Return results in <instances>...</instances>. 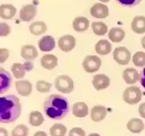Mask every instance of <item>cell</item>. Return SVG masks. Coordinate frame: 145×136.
Here are the masks:
<instances>
[{"instance_id": "6da1fadb", "label": "cell", "mask_w": 145, "mask_h": 136, "mask_svg": "<svg viewBox=\"0 0 145 136\" xmlns=\"http://www.w3.org/2000/svg\"><path fill=\"white\" fill-rule=\"evenodd\" d=\"M21 114L20 100L13 95L0 98V122L5 124L14 122Z\"/></svg>"}, {"instance_id": "7a4b0ae2", "label": "cell", "mask_w": 145, "mask_h": 136, "mask_svg": "<svg viewBox=\"0 0 145 136\" xmlns=\"http://www.w3.org/2000/svg\"><path fill=\"white\" fill-rule=\"evenodd\" d=\"M44 111L48 117L62 120L69 111V103L68 100L61 95L52 94L45 100Z\"/></svg>"}, {"instance_id": "3957f363", "label": "cell", "mask_w": 145, "mask_h": 136, "mask_svg": "<svg viewBox=\"0 0 145 136\" xmlns=\"http://www.w3.org/2000/svg\"><path fill=\"white\" fill-rule=\"evenodd\" d=\"M54 85L57 91L64 94H69L72 93L74 87L73 81L70 76L67 75L57 76L54 81Z\"/></svg>"}, {"instance_id": "277c9868", "label": "cell", "mask_w": 145, "mask_h": 136, "mask_svg": "<svg viewBox=\"0 0 145 136\" xmlns=\"http://www.w3.org/2000/svg\"><path fill=\"white\" fill-rule=\"evenodd\" d=\"M142 97L141 90L138 87H129L126 88L123 94V99L128 104L134 105L140 101Z\"/></svg>"}, {"instance_id": "5b68a950", "label": "cell", "mask_w": 145, "mask_h": 136, "mask_svg": "<svg viewBox=\"0 0 145 136\" xmlns=\"http://www.w3.org/2000/svg\"><path fill=\"white\" fill-rule=\"evenodd\" d=\"M102 66V61L99 57L96 55H88L84 58L82 63V66L85 72L92 74L97 72Z\"/></svg>"}, {"instance_id": "8992f818", "label": "cell", "mask_w": 145, "mask_h": 136, "mask_svg": "<svg viewBox=\"0 0 145 136\" xmlns=\"http://www.w3.org/2000/svg\"><path fill=\"white\" fill-rule=\"evenodd\" d=\"M113 58L118 64L125 66L131 60V52L125 47H118L113 52Z\"/></svg>"}, {"instance_id": "52a82bcc", "label": "cell", "mask_w": 145, "mask_h": 136, "mask_svg": "<svg viewBox=\"0 0 145 136\" xmlns=\"http://www.w3.org/2000/svg\"><path fill=\"white\" fill-rule=\"evenodd\" d=\"M59 48L63 52L68 53L71 51L76 46V39L72 35H65L58 41Z\"/></svg>"}, {"instance_id": "ba28073f", "label": "cell", "mask_w": 145, "mask_h": 136, "mask_svg": "<svg viewBox=\"0 0 145 136\" xmlns=\"http://www.w3.org/2000/svg\"><path fill=\"white\" fill-rule=\"evenodd\" d=\"M37 10L33 5H24L20 10V18L22 21L29 22L36 15Z\"/></svg>"}, {"instance_id": "9c48e42d", "label": "cell", "mask_w": 145, "mask_h": 136, "mask_svg": "<svg viewBox=\"0 0 145 136\" xmlns=\"http://www.w3.org/2000/svg\"><path fill=\"white\" fill-rule=\"evenodd\" d=\"M90 13L96 18L104 19L109 15V9L105 5L102 3H96L91 7Z\"/></svg>"}, {"instance_id": "30bf717a", "label": "cell", "mask_w": 145, "mask_h": 136, "mask_svg": "<svg viewBox=\"0 0 145 136\" xmlns=\"http://www.w3.org/2000/svg\"><path fill=\"white\" fill-rule=\"evenodd\" d=\"M110 78L105 74H97L93 77L92 85L97 91L105 90L110 86Z\"/></svg>"}, {"instance_id": "8fae6325", "label": "cell", "mask_w": 145, "mask_h": 136, "mask_svg": "<svg viewBox=\"0 0 145 136\" xmlns=\"http://www.w3.org/2000/svg\"><path fill=\"white\" fill-rule=\"evenodd\" d=\"M12 83V77L10 73L4 69L2 67L0 68V93L4 94L7 91Z\"/></svg>"}, {"instance_id": "7c38bea8", "label": "cell", "mask_w": 145, "mask_h": 136, "mask_svg": "<svg viewBox=\"0 0 145 136\" xmlns=\"http://www.w3.org/2000/svg\"><path fill=\"white\" fill-rule=\"evenodd\" d=\"M15 88L20 95L26 97L31 94L33 87L31 83L28 80H20L15 82Z\"/></svg>"}, {"instance_id": "4fadbf2b", "label": "cell", "mask_w": 145, "mask_h": 136, "mask_svg": "<svg viewBox=\"0 0 145 136\" xmlns=\"http://www.w3.org/2000/svg\"><path fill=\"white\" fill-rule=\"evenodd\" d=\"M39 47L42 52L52 51L55 47V39L52 36H45L39 41Z\"/></svg>"}, {"instance_id": "5bb4252c", "label": "cell", "mask_w": 145, "mask_h": 136, "mask_svg": "<svg viewBox=\"0 0 145 136\" xmlns=\"http://www.w3.org/2000/svg\"><path fill=\"white\" fill-rule=\"evenodd\" d=\"M123 78L126 84L133 85L138 81V80H139L140 76L137 69L133 68H128L123 72Z\"/></svg>"}, {"instance_id": "9a60e30c", "label": "cell", "mask_w": 145, "mask_h": 136, "mask_svg": "<svg viewBox=\"0 0 145 136\" xmlns=\"http://www.w3.org/2000/svg\"><path fill=\"white\" fill-rule=\"evenodd\" d=\"M107 108L103 106H94L91 111V119L93 122H99L103 120L107 116Z\"/></svg>"}, {"instance_id": "2e32d148", "label": "cell", "mask_w": 145, "mask_h": 136, "mask_svg": "<svg viewBox=\"0 0 145 136\" xmlns=\"http://www.w3.org/2000/svg\"><path fill=\"white\" fill-rule=\"evenodd\" d=\"M17 12V9L11 4H3L0 6V17L5 20H10Z\"/></svg>"}, {"instance_id": "e0dca14e", "label": "cell", "mask_w": 145, "mask_h": 136, "mask_svg": "<svg viewBox=\"0 0 145 136\" xmlns=\"http://www.w3.org/2000/svg\"><path fill=\"white\" fill-rule=\"evenodd\" d=\"M21 56L26 60H33L38 57V52L33 45H26L21 49Z\"/></svg>"}, {"instance_id": "ac0fdd59", "label": "cell", "mask_w": 145, "mask_h": 136, "mask_svg": "<svg viewBox=\"0 0 145 136\" xmlns=\"http://www.w3.org/2000/svg\"><path fill=\"white\" fill-rule=\"evenodd\" d=\"M41 65L45 69H54L57 66V58L52 54H46L41 58Z\"/></svg>"}, {"instance_id": "d6986e66", "label": "cell", "mask_w": 145, "mask_h": 136, "mask_svg": "<svg viewBox=\"0 0 145 136\" xmlns=\"http://www.w3.org/2000/svg\"><path fill=\"white\" fill-rule=\"evenodd\" d=\"M72 27L77 32H86L89 27V20L85 17H77L72 21Z\"/></svg>"}, {"instance_id": "ffe728a7", "label": "cell", "mask_w": 145, "mask_h": 136, "mask_svg": "<svg viewBox=\"0 0 145 136\" xmlns=\"http://www.w3.org/2000/svg\"><path fill=\"white\" fill-rule=\"evenodd\" d=\"M131 28L138 34L145 33V17L142 15L136 16L131 22Z\"/></svg>"}, {"instance_id": "44dd1931", "label": "cell", "mask_w": 145, "mask_h": 136, "mask_svg": "<svg viewBox=\"0 0 145 136\" xmlns=\"http://www.w3.org/2000/svg\"><path fill=\"white\" fill-rule=\"evenodd\" d=\"M89 114V108L84 102H78L72 106V114L76 117L83 118Z\"/></svg>"}, {"instance_id": "7402d4cb", "label": "cell", "mask_w": 145, "mask_h": 136, "mask_svg": "<svg viewBox=\"0 0 145 136\" xmlns=\"http://www.w3.org/2000/svg\"><path fill=\"white\" fill-rule=\"evenodd\" d=\"M126 126L129 131L133 133H140L144 129V125L142 120L137 118H134L129 120Z\"/></svg>"}, {"instance_id": "603a6c76", "label": "cell", "mask_w": 145, "mask_h": 136, "mask_svg": "<svg viewBox=\"0 0 145 136\" xmlns=\"http://www.w3.org/2000/svg\"><path fill=\"white\" fill-rule=\"evenodd\" d=\"M95 50L99 55H106L112 50V45L107 40L101 39L96 44Z\"/></svg>"}, {"instance_id": "cb8c5ba5", "label": "cell", "mask_w": 145, "mask_h": 136, "mask_svg": "<svg viewBox=\"0 0 145 136\" xmlns=\"http://www.w3.org/2000/svg\"><path fill=\"white\" fill-rule=\"evenodd\" d=\"M125 33L122 28H112L109 32L108 37L112 42L118 43L120 42L124 39Z\"/></svg>"}, {"instance_id": "d4e9b609", "label": "cell", "mask_w": 145, "mask_h": 136, "mask_svg": "<svg viewBox=\"0 0 145 136\" xmlns=\"http://www.w3.org/2000/svg\"><path fill=\"white\" fill-rule=\"evenodd\" d=\"M47 29L46 23L43 21H36L31 23L29 26V31L35 36H39L45 33Z\"/></svg>"}, {"instance_id": "484cf974", "label": "cell", "mask_w": 145, "mask_h": 136, "mask_svg": "<svg viewBox=\"0 0 145 136\" xmlns=\"http://www.w3.org/2000/svg\"><path fill=\"white\" fill-rule=\"evenodd\" d=\"M44 121V116L41 112L38 111H31L29 114V123L33 127H39L42 125Z\"/></svg>"}, {"instance_id": "4316f807", "label": "cell", "mask_w": 145, "mask_h": 136, "mask_svg": "<svg viewBox=\"0 0 145 136\" xmlns=\"http://www.w3.org/2000/svg\"><path fill=\"white\" fill-rule=\"evenodd\" d=\"M11 71L13 74L14 76L18 79H20L24 78V76L25 75V71L24 65L21 64L19 63H15L12 64L11 67Z\"/></svg>"}, {"instance_id": "83f0119b", "label": "cell", "mask_w": 145, "mask_h": 136, "mask_svg": "<svg viewBox=\"0 0 145 136\" xmlns=\"http://www.w3.org/2000/svg\"><path fill=\"white\" fill-rule=\"evenodd\" d=\"M66 133H67V127L60 123L54 124L50 129L51 136H65Z\"/></svg>"}, {"instance_id": "f1b7e54d", "label": "cell", "mask_w": 145, "mask_h": 136, "mask_svg": "<svg viewBox=\"0 0 145 136\" xmlns=\"http://www.w3.org/2000/svg\"><path fill=\"white\" fill-rule=\"evenodd\" d=\"M94 33L97 36H105L107 33L108 27L103 22H94L91 24Z\"/></svg>"}, {"instance_id": "f546056e", "label": "cell", "mask_w": 145, "mask_h": 136, "mask_svg": "<svg viewBox=\"0 0 145 136\" xmlns=\"http://www.w3.org/2000/svg\"><path fill=\"white\" fill-rule=\"evenodd\" d=\"M29 129L25 125H18L12 129V136H28Z\"/></svg>"}, {"instance_id": "4dcf8cb0", "label": "cell", "mask_w": 145, "mask_h": 136, "mask_svg": "<svg viewBox=\"0 0 145 136\" xmlns=\"http://www.w3.org/2000/svg\"><path fill=\"white\" fill-rule=\"evenodd\" d=\"M133 62L137 67L145 66V53L143 52H137L133 56Z\"/></svg>"}, {"instance_id": "1f68e13d", "label": "cell", "mask_w": 145, "mask_h": 136, "mask_svg": "<svg viewBox=\"0 0 145 136\" xmlns=\"http://www.w3.org/2000/svg\"><path fill=\"white\" fill-rule=\"evenodd\" d=\"M52 87V84L44 80H39L36 82V88L39 93H49Z\"/></svg>"}, {"instance_id": "d6a6232c", "label": "cell", "mask_w": 145, "mask_h": 136, "mask_svg": "<svg viewBox=\"0 0 145 136\" xmlns=\"http://www.w3.org/2000/svg\"><path fill=\"white\" fill-rule=\"evenodd\" d=\"M116 2L123 7H132L138 5L142 0H116Z\"/></svg>"}, {"instance_id": "836d02e7", "label": "cell", "mask_w": 145, "mask_h": 136, "mask_svg": "<svg viewBox=\"0 0 145 136\" xmlns=\"http://www.w3.org/2000/svg\"><path fill=\"white\" fill-rule=\"evenodd\" d=\"M10 33H11V28L7 23H0V36L1 37H7Z\"/></svg>"}, {"instance_id": "e575fe53", "label": "cell", "mask_w": 145, "mask_h": 136, "mask_svg": "<svg viewBox=\"0 0 145 136\" xmlns=\"http://www.w3.org/2000/svg\"><path fill=\"white\" fill-rule=\"evenodd\" d=\"M68 136H86V133L81 127H73L69 132Z\"/></svg>"}, {"instance_id": "d590c367", "label": "cell", "mask_w": 145, "mask_h": 136, "mask_svg": "<svg viewBox=\"0 0 145 136\" xmlns=\"http://www.w3.org/2000/svg\"><path fill=\"white\" fill-rule=\"evenodd\" d=\"M10 55V52L6 48L0 49V63H4Z\"/></svg>"}, {"instance_id": "8d00e7d4", "label": "cell", "mask_w": 145, "mask_h": 136, "mask_svg": "<svg viewBox=\"0 0 145 136\" xmlns=\"http://www.w3.org/2000/svg\"><path fill=\"white\" fill-rule=\"evenodd\" d=\"M138 112L142 118L145 119V102L142 103L138 107Z\"/></svg>"}, {"instance_id": "74e56055", "label": "cell", "mask_w": 145, "mask_h": 136, "mask_svg": "<svg viewBox=\"0 0 145 136\" xmlns=\"http://www.w3.org/2000/svg\"><path fill=\"white\" fill-rule=\"evenodd\" d=\"M139 81H140L141 85H142V87L145 89V67L144 68V69L142 70V72H141Z\"/></svg>"}, {"instance_id": "f35d334b", "label": "cell", "mask_w": 145, "mask_h": 136, "mask_svg": "<svg viewBox=\"0 0 145 136\" xmlns=\"http://www.w3.org/2000/svg\"><path fill=\"white\" fill-rule=\"evenodd\" d=\"M23 65H24L26 72L31 71L33 68V63L32 62H25V63H23Z\"/></svg>"}, {"instance_id": "ab89813d", "label": "cell", "mask_w": 145, "mask_h": 136, "mask_svg": "<svg viewBox=\"0 0 145 136\" xmlns=\"http://www.w3.org/2000/svg\"><path fill=\"white\" fill-rule=\"evenodd\" d=\"M0 136H9L7 129L3 127L0 128Z\"/></svg>"}, {"instance_id": "60d3db41", "label": "cell", "mask_w": 145, "mask_h": 136, "mask_svg": "<svg viewBox=\"0 0 145 136\" xmlns=\"http://www.w3.org/2000/svg\"><path fill=\"white\" fill-rule=\"evenodd\" d=\"M33 136H47V134L44 131H38L35 133Z\"/></svg>"}, {"instance_id": "b9f144b4", "label": "cell", "mask_w": 145, "mask_h": 136, "mask_svg": "<svg viewBox=\"0 0 145 136\" xmlns=\"http://www.w3.org/2000/svg\"><path fill=\"white\" fill-rule=\"evenodd\" d=\"M141 43H142V47H143V48L145 49V36L141 40Z\"/></svg>"}, {"instance_id": "7bdbcfd3", "label": "cell", "mask_w": 145, "mask_h": 136, "mask_svg": "<svg viewBox=\"0 0 145 136\" xmlns=\"http://www.w3.org/2000/svg\"><path fill=\"white\" fill-rule=\"evenodd\" d=\"M89 136H101L100 135L97 134V133H91V134L89 135Z\"/></svg>"}, {"instance_id": "ee69618b", "label": "cell", "mask_w": 145, "mask_h": 136, "mask_svg": "<svg viewBox=\"0 0 145 136\" xmlns=\"http://www.w3.org/2000/svg\"><path fill=\"white\" fill-rule=\"evenodd\" d=\"M100 2H104V3H107V2H110V0H99Z\"/></svg>"}]
</instances>
